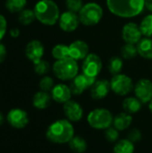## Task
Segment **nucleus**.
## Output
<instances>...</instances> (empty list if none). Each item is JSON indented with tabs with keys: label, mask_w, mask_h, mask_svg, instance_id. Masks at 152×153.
<instances>
[{
	"label": "nucleus",
	"mask_w": 152,
	"mask_h": 153,
	"mask_svg": "<svg viewBox=\"0 0 152 153\" xmlns=\"http://www.w3.org/2000/svg\"><path fill=\"white\" fill-rule=\"evenodd\" d=\"M134 150V143L126 138L118 140L114 146L113 152L114 153H133Z\"/></svg>",
	"instance_id": "24"
},
{
	"label": "nucleus",
	"mask_w": 152,
	"mask_h": 153,
	"mask_svg": "<svg viewBox=\"0 0 152 153\" xmlns=\"http://www.w3.org/2000/svg\"><path fill=\"white\" fill-rule=\"evenodd\" d=\"M142 102L136 97H127L122 102V107L125 112L132 115L141 111L142 108Z\"/></svg>",
	"instance_id": "20"
},
{
	"label": "nucleus",
	"mask_w": 152,
	"mask_h": 153,
	"mask_svg": "<svg viewBox=\"0 0 152 153\" xmlns=\"http://www.w3.org/2000/svg\"><path fill=\"white\" fill-rule=\"evenodd\" d=\"M108 10L121 18H133L141 14L145 7L144 0H107Z\"/></svg>",
	"instance_id": "1"
},
{
	"label": "nucleus",
	"mask_w": 152,
	"mask_h": 153,
	"mask_svg": "<svg viewBox=\"0 0 152 153\" xmlns=\"http://www.w3.org/2000/svg\"><path fill=\"white\" fill-rule=\"evenodd\" d=\"M54 86V80L50 76H44L39 82V88L43 91H51Z\"/></svg>",
	"instance_id": "32"
},
{
	"label": "nucleus",
	"mask_w": 152,
	"mask_h": 153,
	"mask_svg": "<svg viewBox=\"0 0 152 153\" xmlns=\"http://www.w3.org/2000/svg\"><path fill=\"white\" fill-rule=\"evenodd\" d=\"M3 123H4V117H3V115L0 113V126H1Z\"/></svg>",
	"instance_id": "40"
},
{
	"label": "nucleus",
	"mask_w": 152,
	"mask_h": 153,
	"mask_svg": "<svg viewBox=\"0 0 152 153\" xmlns=\"http://www.w3.org/2000/svg\"><path fill=\"white\" fill-rule=\"evenodd\" d=\"M65 5L68 11L77 13L81 11L84 4L82 3V0H65Z\"/></svg>",
	"instance_id": "33"
},
{
	"label": "nucleus",
	"mask_w": 152,
	"mask_h": 153,
	"mask_svg": "<svg viewBox=\"0 0 152 153\" xmlns=\"http://www.w3.org/2000/svg\"><path fill=\"white\" fill-rule=\"evenodd\" d=\"M72 91L69 86L64 83H59L54 86L51 91L52 99L57 103H63L69 101L72 98Z\"/></svg>",
	"instance_id": "18"
},
{
	"label": "nucleus",
	"mask_w": 152,
	"mask_h": 153,
	"mask_svg": "<svg viewBox=\"0 0 152 153\" xmlns=\"http://www.w3.org/2000/svg\"><path fill=\"white\" fill-rule=\"evenodd\" d=\"M20 35V30L17 28H13L10 30V36L12 38H17Z\"/></svg>",
	"instance_id": "38"
},
{
	"label": "nucleus",
	"mask_w": 152,
	"mask_h": 153,
	"mask_svg": "<svg viewBox=\"0 0 152 153\" xmlns=\"http://www.w3.org/2000/svg\"><path fill=\"white\" fill-rule=\"evenodd\" d=\"M102 60L94 53H90L84 59L82 65V74L96 78L102 70Z\"/></svg>",
	"instance_id": "8"
},
{
	"label": "nucleus",
	"mask_w": 152,
	"mask_h": 153,
	"mask_svg": "<svg viewBox=\"0 0 152 153\" xmlns=\"http://www.w3.org/2000/svg\"><path fill=\"white\" fill-rule=\"evenodd\" d=\"M142 138V132L139 130V129H136V128H133V129H131L128 134H127V139L130 140L132 143H139L141 142Z\"/></svg>",
	"instance_id": "35"
},
{
	"label": "nucleus",
	"mask_w": 152,
	"mask_h": 153,
	"mask_svg": "<svg viewBox=\"0 0 152 153\" xmlns=\"http://www.w3.org/2000/svg\"><path fill=\"white\" fill-rule=\"evenodd\" d=\"M52 97L47 91H40L33 96V106L38 109H45L49 107Z\"/></svg>",
	"instance_id": "22"
},
{
	"label": "nucleus",
	"mask_w": 152,
	"mask_h": 153,
	"mask_svg": "<svg viewBox=\"0 0 152 153\" xmlns=\"http://www.w3.org/2000/svg\"><path fill=\"white\" fill-rule=\"evenodd\" d=\"M138 54L145 59H152V39L145 37L137 43Z\"/></svg>",
	"instance_id": "21"
},
{
	"label": "nucleus",
	"mask_w": 152,
	"mask_h": 153,
	"mask_svg": "<svg viewBox=\"0 0 152 153\" xmlns=\"http://www.w3.org/2000/svg\"><path fill=\"white\" fill-rule=\"evenodd\" d=\"M148 104H149V109L151 110V112L152 113V100L148 103Z\"/></svg>",
	"instance_id": "41"
},
{
	"label": "nucleus",
	"mask_w": 152,
	"mask_h": 153,
	"mask_svg": "<svg viewBox=\"0 0 152 153\" xmlns=\"http://www.w3.org/2000/svg\"><path fill=\"white\" fill-rule=\"evenodd\" d=\"M138 54V49L137 46L135 44H131V43H125L122 48H121V56L124 59H133L136 57Z\"/></svg>",
	"instance_id": "26"
},
{
	"label": "nucleus",
	"mask_w": 152,
	"mask_h": 153,
	"mask_svg": "<svg viewBox=\"0 0 152 153\" xmlns=\"http://www.w3.org/2000/svg\"><path fill=\"white\" fill-rule=\"evenodd\" d=\"M36 19L42 24L52 26L56 24L60 17L58 5L53 0H39L33 9Z\"/></svg>",
	"instance_id": "3"
},
{
	"label": "nucleus",
	"mask_w": 152,
	"mask_h": 153,
	"mask_svg": "<svg viewBox=\"0 0 152 153\" xmlns=\"http://www.w3.org/2000/svg\"><path fill=\"white\" fill-rule=\"evenodd\" d=\"M111 91L118 96H126L133 91L134 84L131 77L124 74L113 75L110 81Z\"/></svg>",
	"instance_id": "7"
},
{
	"label": "nucleus",
	"mask_w": 152,
	"mask_h": 153,
	"mask_svg": "<svg viewBox=\"0 0 152 153\" xmlns=\"http://www.w3.org/2000/svg\"><path fill=\"white\" fill-rule=\"evenodd\" d=\"M111 91L110 88V82H108L106 79H101V80H96L94 84L90 87V97L93 100H102L105 99L109 91Z\"/></svg>",
	"instance_id": "17"
},
{
	"label": "nucleus",
	"mask_w": 152,
	"mask_h": 153,
	"mask_svg": "<svg viewBox=\"0 0 152 153\" xmlns=\"http://www.w3.org/2000/svg\"><path fill=\"white\" fill-rule=\"evenodd\" d=\"M124 67V62L122 57L120 56H112L108 64V71L111 74L116 75L118 74H121V71Z\"/></svg>",
	"instance_id": "25"
},
{
	"label": "nucleus",
	"mask_w": 152,
	"mask_h": 153,
	"mask_svg": "<svg viewBox=\"0 0 152 153\" xmlns=\"http://www.w3.org/2000/svg\"><path fill=\"white\" fill-rule=\"evenodd\" d=\"M96 82V78L90 77L84 74H77L70 83V89L73 95H81L87 89H90V87Z\"/></svg>",
	"instance_id": "9"
},
{
	"label": "nucleus",
	"mask_w": 152,
	"mask_h": 153,
	"mask_svg": "<svg viewBox=\"0 0 152 153\" xmlns=\"http://www.w3.org/2000/svg\"><path fill=\"white\" fill-rule=\"evenodd\" d=\"M18 19L22 24L29 25V24L32 23L34 22V20L36 19L35 13L33 10H30V9H23L22 11H21L19 13Z\"/></svg>",
	"instance_id": "30"
},
{
	"label": "nucleus",
	"mask_w": 152,
	"mask_h": 153,
	"mask_svg": "<svg viewBox=\"0 0 152 153\" xmlns=\"http://www.w3.org/2000/svg\"><path fill=\"white\" fill-rule=\"evenodd\" d=\"M64 113L66 118L71 122H78L83 117V108L80 103L75 100H70L65 102L63 107Z\"/></svg>",
	"instance_id": "14"
},
{
	"label": "nucleus",
	"mask_w": 152,
	"mask_h": 153,
	"mask_svg": "<svg viewBox=\"0 0 152 153\" xmlns=\"http://www.w3.org/2000/svg\"><path fill=\"white\" fill-rule=\"evenodd\" d=\"M68 144L70 150L74 153H84L88 147L87 142L81 136H73Z\"/></svg>",
	"instance_id": "23"
},
{
	"label": "nucleus",
	"mask_w": 152,
	"mask_h": 153,
	"mask_svg": "<svg viewBox=\"0 0 152 153\" xmlns=\"http://www.w3.org/2000/svg\"><path fill=\"white\" fill-rule=\"evenodd\" d=\"M114 117L112 113L103 108H99L91 110L88 117L87 121L90 127L96 130H106L113 125Z\"/></svg>",
	"instance_id": "5"
},
{
	"label": "nucleus",
	"mask_w": 152,
	"mask_h": 153,
	"mask_svg": "<svg viewBox=\"0 0 152 153\" xmlns=\"http://www.w3.org/2000/svg\"><path fill=\"white\" fill-rule=\"evenodd\" d=\"M119 131L115 127H109L105 130V138L110 143H116L119 140Z\"/></svg>",
	"instance_id": "34"
},
{
	"label": "nucleus",
	"mask_w": 152,
	"mask_h": 153,
	"mask_svg": "<svg viewBox=\"0 0 152 153\" xmlns=\"http://www.w3.org/2000/svg\"><path fill=\"white\" fill-rule=\"evenodd\" d=\"M78 15L82 24L85 26H94L102 19L103 9L99 4L90 2L82 6Z\"/></svg>",
	"instance_id": "6"
},
{
	"label": "nucleus",
	"mask_w": 152,
	"mask_h": 153,
	"mask_svg": "<svg viewBox=\"0 0 152 153\" xmlns=\"http://www.w3.org/2000/svg\"><path fill=\"white\" fill-rule=\"evenodd\" d=\"M52 70L56 78L61 81H72L79 72V65L77 61L72 57H67L61 60H56Z\"/></svg>",
	"instance_id": "4"
},
{
	"label": "nucleus",
	"mask_w": 152,
	"mask_h": 153,
	"mask_svg": "<svg viewBox=\"0 0 152 153\" xmlns=\"http://www.w3.org/2000/svg\"><path fill=\"white\" fill-rule=\"evenodd\" d=\"M89 54V45L83 40L78 39L69 45V56L76 61L83 60Z\"/></svg>",
	"instance_id": "16"
},
{
	"label": "nucleus",
	"mask_w": 152,
	"mask_h": 153,
	"mask_svg": "<svg viewBox=\"0 0 152 153\" xmlns=\"http://www.w3.org/2000/svg\"><path fill=\"white\" fill-rule=\"evenodd\" d=\"M80 22H81L79 19V15L76 13H73L71 11L64 12L62 14H60L59 20H58L60 29L65 32L74 31L78 28Z\"/></svg>",
	"instance_id": "11"
},
{
	"label": "nucleus",
	"mask_w": 152,
	"mask_h": 153,
	"mask_svg": "<svg viewBox=\"0 0 152 153\" xmlns=\"http://www.w3.org/2000/svg\"><path fill=\"white\" fill-rule=\"evenodd\" d=\"M133 91L135 97L143 104L149 103L152 100V82L149 79H140L134 85Z\"/></svg>",
	"instance_id": "10"
},
{
	"label": "nucleus",
	"mask_w": 152,
	"mask_h": 153,
	"mask_svg": "<svg viewBox=\"0 0 152 153\" xmlns=\"http://www.w3.org/2000/svg\"><path fill=\"white\" fill-rule=\"evenodd\" d=\"M132 123H133V117L132 115L126 112H122L117 114L116 117H114V120H113V126L118 131L126 130L127 128L130 127Z\"/></svg>",
	"instance_id": "19"
},
{
	"label": "nucleus",
	"mask_w": 152,
	"mask_h": 153,
	"mask_svg": "<svg viewBox=\"0 0 152 153\" xmlns=\"http://www.w3.org/2000/svg\"><path fill=\"white\" fill-rule=\"evenodd\" d=\"M7 121L14 128H23L29 123L28 114L21 108H13L7 114Z\"/></svg>",
	"instance_id": "13"
},
{
	"label": "nucleus",
	"mask_w": 152,
	"mask_h": 153,
	"mask_svg": "<svg viewBox=\"0 0 152 153\" xmlns=\"http://www.w3.org/2000/svg\"><path fill=\"white\" fill-rule=\"evenodd\" d=\"M7 29V22L4 15L0 14V42L5 35Z\"/></svg>",
	"instance_id": "36"
},
{
	"label": "nucleus",
	"mask_w": 152,
	"mask_h": 153,
	"mask_svg": "<svg viewBox=\"0 0 152 153\" xmlns=\"http://www.w3.org/2000/svg\"><path fill=\"white\" fill-rule=\"evenodd\" d=\"M46 136L49 142L54 143H68L74 136V127L68 119H59L48 126Z\"/></svg>",
	"instance_id": "2"
},
{
	"label": "nucleus",
	"mask_w": 152,
	"mask_h": 153,
	"mask_svg": "<svg viewBox=\"0 0 152 153\" xmlns=\"http://www.w3.org/2000/svg\"><path fill=\"white\" fill-rule=\"evenodd\" d=\"M6 57V48L0 42V63H3Z\"/></svg>",
	"instance_id": "37"
},
{
	"label": "nucleus",
	"mask_w": 152,
	"mask_h": 153,
	"mask_svg": "<svg viewBox=\"0 0 152 153\" xmlns=\"http://www.w3.org/2000/svg\"><path fill=\"white\" fill-rule=\"evenodd\" d=\"M52 56L56 60L65 59L69 56V46L65 44H57L52 49Z\"/></svg>",
	"instance_id": "27"
},
{
	"label": "nucleus",
	"mask_w": 152,
	"mask_h": 153,
	"mask_svg": "<svg viewBox=\"0 0 152 153\" xmlns=\"http://www.w3.org/2000/svg\"><path fill=\"white\" fill-rule=\"evenodd\" d=\"M142 36L140 26L135 22H128L122 29V38L125 43L137 44Z\"/></svg>",
	"instance_id": "12"
},
{
	"label": "nucleus",
	"mask_w": 152,
	"mask_h": 153,
	"mask_svg": "<svg viewBox=\"0 0 152 153\" xmlns=\"http://www.w3.org/2000/svg\"><path fill=\"white\" fill-rule=\"evenodd\" d=\"M143 36L152 38V13L146 15L139 25Z\"/></svg>",
	"instance_id": "28"
},
{
	"label": "nucleus",
	"mask_w": 152,
	"mask_h": 153,
	"mask_svg": "<svg viewBox=\"0 0 152 153\" xmlns=\"http://www.w3.org/2000/svg\"><path fill=\"white\" fill-rule=\"evenodd\" d=\"M44 46L41 41L38 39H33L30 41L25 48V54L29 60L33 64L41 60L44 56Z\"/></svg>",
	"instance_id": "15"
},
{
	"label": "nucleus",
	"mask_w": 152,
	"mask_h": 153,
	"mask_svg": "<svg viewBox=\"0 0 152 153\" xmlns=\"http://www.w3.org/2000/svg\"><path fill=\"white\" fill-rule=\"evenodd\" d=\"M27 4V0H6L5 7L11 13H20Z\"/></svg>",
	"instance_id": "29"
},
{
	"label": "nucleus",
	"mask_w": 152,
	"mask_h": 153,
	"mask_svg": "<svg viewBox=\"0 0 152 153\" xmlns=\"http://www.w3.org/2000/svg\"><path fill=\"white\" fill-rule=\"evenodd\" d=\"M145 1V7L147 10L152 13V0H144Z\"/></svg>",
	"instance_id": "39"
},
{
	"label": "nucleus",
	"mask_w": 152,
	"mask_h": 153,
	"mask_svg": "<svg viewBox=\"0 0 152 153\" xmlns=\"http://www.w3.org/2000/svg\"><path fill=\"white\" fill-rule=\"evenodd\" d=\"M34 65V71L37 74L39 75H44L47 73H48L49 69H50V65L48 62L41 59L36 63L33 64Z\"/></svg>",
	"instance_id": "31"
}]
</instances>
